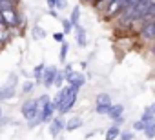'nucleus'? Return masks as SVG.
I'll list each match as a JSON object with an SVG mask.
<instances>
[{"instance_id":"14","label":"nucleus","mask_w":155,"mask_h":140,"mask_svg":"<svg viewBox=\"0 0 155 140\" xmlns=\"http://www.w3.org/2000/svg\"><path fill=\"white\" fill-rule=\"evenodd\" d=\"M120 133H122V131H120V127L113 124V126H110V127H108V131H106V136H104V138H106V140H117Z\"/></svg>"},{"instance_id":"16","label":"nucleus","mask_w":155,"mask_h":140,"mask_svg":"<svg viewBox=\"0 0 155 140\" xmlns=\"http://www.w3.org/2000/svg\"><path fill=\"white\" fill-rule=\"evenodd\" d=\"M111 106H113V104H97V106H95V113H97V115H106V116H108Z\"/></svg>"},{"instance_id":"10","label":"nucleus","mask_w":155,"mask_h":140,"mask_svg":"<svg viewBox=\"0 0 155 140\" xmlns=\"http://www.w3.org/2000/svg\"><path fill=\"white\" fill-rule=\"evenodd\" d=\"M146 138H155V118H150L144 122V129H142Z\"/></svg>"},{"instance_id":"22","label":"nucleus","mask_w":155,"mask_h":140,"mask_svg":"<svg viewBox=\"0 0 155 140\" xmlns=\"http://www.w3.org/2000/svg\"><path fill=\"white\" fill-rule=\"evenodd\" d=\"M68 51H69V46H68V42H62V47H60V62H64V60H66V55H68Z\"/></svg>"},{"instance_id":"21","label":"nucleus","mask_w":155,"mask_h":140,"mask_svg":"<svg viewBox=\"0 0 155 140\" xmlns=\"http://www.w3.org/2000/svg\"><path fill=\"white\" fill-rule=\"evenodd\" d=\"M97 104H111V98H110V95H106V93H101V95L97 97Z\"/></svg>"},{"instance_id":"7","label":"nucleus","mask_w":155,"mask_h":140,"mask_svg":"<svg viewBox=\"0 0 155 140\" xmlns=\"http://www.w3.org/2000/svg\"><path fill=\"white\" fill-rule=\"evenodd\" d=\"M128 6V0H111L108 9H106V15L108 17H115L117 13H120L124 8Z\"/></svg>"},{"instance_id":"17","label":"nucleus","mask_w":155,"mask_h":140,"mask_svg":"<svg viewBox=\"0 0 155 140\" xmlns=\"http://www.w3.org/2000/svg\"><path fill=\"white\" fill-rule=\"evenodd\" d=\"M8 38H9V27L4 22H0V42H4Z\"/></svg>"},{"instance_id":"32","label":"nucleus","mask_w":155,"mask_h":140,"mask_svg":"<svg viewBox=\"0 0 155 140\" xmlns=\"http://www.w3.org/2000/svg\"><path fill=\"white\" fill-rule=\"evenodd\" d=\"M151 51H153V53H155V42H153V47H151Z\"/></svg>"},{"instance_id":"25","label":"nucleus","mask_w":155,"mask_h":140,"mask_svg":"<svg viewBox=\"0 0 155 140\" xmlns=\"http://www.w3.org/2000/svg\"><path fill=\"white\" fill-rule=\"evenodd\" d=\"M62 27H64V33H69L73 29V24L69 20H62Z\"/></svg>"},{"instance_id":"11","label":"nucleus","mask_w":155,"mask_h":140,"mask_svg":"<svg viewBox=\"0 0 155 140\" xmlns=\"http://www.w3.org/2000/svg\"><path fill=\"white\" fill-rule=\"evenodd\" d=\"M122 115H124V106H122V104H113L111 109H110V113H108V116H110L113 122H115L117 118H120Z\"/></svg>"},{"instance_id":"6","label":"nucleus","mask_w":155,"mask_h":140,"mask_svg":"<svg viewBox=\"0 0 155 140\" xmlns=\"http://www.w3.org/2000/svg\"><path fill=\"white\" fill-rule=\"evenodd\" d=\"M57 71L58 69L57 67H44V73H42V80H40V84H44L46 88H51L53 86V82H55V77H57Z\"/></svg>"},{"instance_id":"23","label":"nucleus","mask_w":155,"mask_h":140,"mask_svg":"<svg viewBox=\"0 0 155 140\" xmlns=\"http://www.w3.org/2000/svg\"><path fill=\"white\" fill-rule=\"evenodd\" d=\"M135 138V133L133 131H124L119 135V140H133Z\"/></svg>"},{"instance_id":"29","label":"nucleus","mask_w":155,"mask_h":140,"mask_svg":"<svg viewBox=\"0 0 155 140\" xmlns=\"http://www.w3.org/2000/svg\"><path fill=\"white\" fill-rule=\"evenodd\" d=\"M31 88H33V84H31V82H26V84H24V88H22V91H24V93H28V91H31Z\"/></svg>"},{"instance_id":"8","label":"nucleus","mask_w":155,"mask_h":140,"mask_svg":"<svg viewBox=\"0 0 155 140\" xmlns=\"http://www.w3.org/2000/svg\"><path fill=\"white\" fill-rule=\"evenodd\" d=\"M64 120L60 118V116H57V118H51V126H49V133H51V136H58V133L64 129Z\"/></svg>"},{"instance_id":"1","label":"nucleus","mask_w":155,"mask_h":140,"mask_svg":"<svg viewBox=\"0 0 155 140\" xmlns=\"http://www.w3.org/2000/svg\"><path fill=\"white\" fill-rule=\"evenodd\" d=\"M77 97H79V89H77V88L62 86V88H60V91L57 93V97H55L51 102H53L55 109H58V113H60V115H64V113H68V111L75 106Z\"/></svg>"},{"instance_id":"26","label":"nucleus","mask_w":155,"mask_h":140,"mask_svg":"<svg viewBox=\"0 0 155 140\" xmlns=\"http://www.w3.org/2000/svg\"><path fill=\"white\" fill-rule=\"evenodd\" d=\"M142 129H144V122H140V120L133 122V131H142Z\"/></svg>"},{"instance_id":"19","label":"nucleus","mask_w":155,"mask_h":140,"mask_svg":"<svg viewBox=\"0 0 155 140\" xmlns=\"http://www.w3.org/2000/svg\"><path fill=\"white\" fill-rule=\"evenodd\" d=\"M44 64H38L37 67H35V71H33V75H35V78H37V82H40L42 80V73H44Z\"/></svg>"},{"instance_id":"2","label":"nucleus","mask_w":155,"mask_h":140,"mask_svg":"<svg viewBox=\"0 0 155 140\" xmlns=\"http://www.w3.org/2000/svg\"><path fill=\"white\" fill-rule=\"evenodd\" d=\"M20 111H22V116L29 122V127H35V126L38 124V102H37L35 98L26 100V102L22 104Z\"/></svg>"},{"instance_id":"12","label":"nucleus","mask_w":155,"mask_h":140,"mask_svg":"<svg viewBox=\"0 0 155 140\" xmlns=\"http://www.w3.org/2000/svg\"><path fill=\"white\" fill-rule=\"evenodd\" d=\"M81 126H82V118L73 116V118H69V120L64 124V129H66V131H75V129H79Z\"/></svg>"},{"instance_id":"4","label":"nucleus","mask_w":155,"mask_h":140,"mask_svg":"<svg viewBox=\"0 0 155 140\" xmlns=\"http://www.w3.org/2000/svg\"><path fill=\"white\" fill-rule=\"evenodd\" d=\"M64 80H66V84H68V86L77 88V89H81V88L86 84V77H84L82 73H77V71H71L69 75H66V77H64Z\"/></svg>"},{"instance_id":"13","label":"nucleus","mask_w":155,"mask_h":140,"mask_svg":"<svg viewBox=\"0 0 155 140\" xmlns=\"http://www.w3.org/2000/svg\"><path fill=\"white\" fill-rule=\"evenodd\" d=\"M150 118H155V102L153 104H150V106H146V109L142 111V115H140V122H146V120H150Z\"/></svg>"},{"instance_id":"28","label":"nucleus","mask_w":155,"mask_h":140,"mask_svg":"<svg viewBox=\"0 0 155 140\" xmlns=\"http://www.w3.org/2000/svg\"><path fill=\"white\" fill-rule=\"evenodd\" d=\"M53 38H55L57 42H60V44H62V42H64V33H55V35H53Z\"/></svg>"},{"instance_id":"24","label":"nucleus","mask_w":155,"mask_h":140,"mask_svg":"<svg viewBox=\"0 0 155 140\" xmlns=\"http://www.w3.org/2000/svg\"><path fill=\"white\" fill-rule=\"evenodd\" d=\"M33 35H35V38H38V40H42V38L46 37V33H44V31H42V27H38V26L33 29Z\"/></svg>"},{"instance_id":"9","label":"nucleus","mask_w":155,"mask_h":140,"mask_svg":"<svg viewBox=\"0 0 155 140\" xmlns=\"http://www.w3.org/2000/svg\"><path fill=\"white\" fill-rule=\"evenodd\" d=\"M15 84H17V80H13L9 86L6 84L4 88H0V100H6V98H13L15 97Z\"/></svg>"},{"instance_id":"20","label":"nucleus","mask_w":155,"mask_h":140,"mask_svg":"<svg viewBox=\"0 0 155 140\" xmlns=\"http://www.w3.org/2000/svg\"><path fill=\"white\" fill-rule=\"evenodd\" d=\"M64 73H60V71H57V77H55V82H53V86H57V88H62L64 86Z\"/></svg>"},{"instance_id":"5","label":"nucleus","mask_w":155,"mask_h":140,"mask_svg":"<svg viewBox=\"0 0 155 140\" xmlns=\"http://www.w3.org/2000/svg\"><path fill=\"white\" fill-rule=\"evenodd\" d=\"M0 18H2V22L8 26V27H13L18 24V15L15 9H2L0 11Z\"/></svg>"},{"instance_id":"27","label":"nucleus","mask_w":155,"mask_h":140,"mask_svg":"<svg viewBox=\"0 0 155 140\" xmlns=\"http://www.w3.org/2000/svg\"><path fill=\"white\" fill-rule=\"evenodd\" d=\"M55 8L57 9H64L66 8V0H55Z\"/></svg>"},{"instance_id":"18","label":"nucleus","mask_w":155,"mask_h":140,"mask_svg":"<svg viewBox=\"0 0 155 140\" xmlns=\"http://www.w3.org/2000/svg\"><path fill=\"white\" fill-rule=\"evenodd\" d=\"M79 17H81V9H79V8H73V11H71V18H69V22L73 24V27H75V26H79Z\"/></svg>"},{"instance_id":"31","label":"nucleus","mask_w":155,"mask_h":140,"mask_svg":"<svg viewBox=\"0 0 155 140\" xmlns=\"http://www.w3.org/2000/svg\"><path fill=\"white\" fill-rule=\"evenodd\" d=\"M0 120H2V107H0Z\"/></svg>"},{"instance_id":"3","label":"nucleus","mask_w":155,"mask_h":140,"mask_svg":"<svg viewBox=\"0 0 155 140\" xmlns=\"http://www.w3.org/2000/svg\"><path fill=\"white\" fill-rule=\"evenodd\" d=\"M37 102H38V122H49L55 113L53 102L49 100L48 95H42L40 98H37Z\"/></svg>"},{"instance_id":"15","label":"nucleus","mask_w":155,"mask_h":140,"mask_svg":"<svg viewBox=\"0 0 155 140\" xmlns=\"http://www.w3.org/2000/svg\"><path fill=\"white\" fill-rule=\"evenodd\" d=\"M75 29H77V44H79L81 47H84L86 46V31H84V27L75 26Z\"/></svg>"},{"instance_id":"30","label":"nucleus","mask_w":155,"mask_h":140,"mask_svg":"<svg viewBox=\"0 0 155 140\" xmlns=\"http://www.w3.org/2000/svg\"><path fill=\"white\" fill-rule=\"evenodd\" d=\"M48 6L49 8H55V0H48Z\"/></svg>"}]
</instances>
